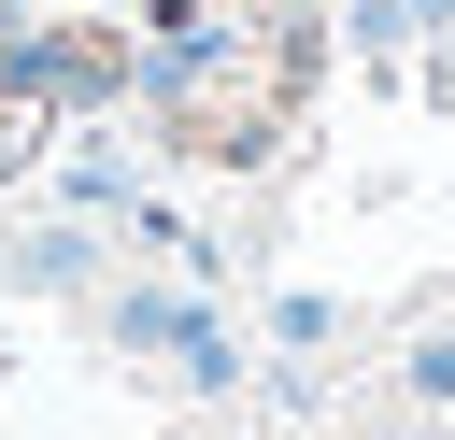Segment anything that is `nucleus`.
<instances>
[{
  "mask_svg": "<svg viewBox=\"0 0 455 440\" xmlns=\"http://www.w3.org/2000/svg\"><path fill=\"white\" fill-rule=\"evenodd\" d=\"M412 397H455V326H441V341H412Z\"/></svg>",
  "mask_w": 455,
  "mask_h": 440,
  "instance_id": "nucleus-1",
  "label": "nucleus"
}]
</instances>
